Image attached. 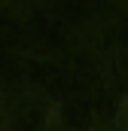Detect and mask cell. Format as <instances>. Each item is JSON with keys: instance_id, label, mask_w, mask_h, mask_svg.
Wrapping results in <instances>:
<instances>
[{"instance_id": "cell-1", "label": "cell", "mask_w": 128, "mask_h": 131, "mask_svg": "<svg viewBox=\"0 0 128 131\" xmlns=\"http://www.w3.org/2000/svg\"><path fill=\"white\" fill-rule=\"evenodd\" d=\"M116 125H119V128H128V98L119 104V113H116Z\"/></svg>"}]
</instances>
